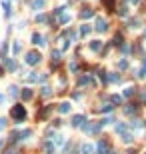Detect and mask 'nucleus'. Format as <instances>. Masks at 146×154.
Returning a JSON list of instances; mask_svg holds the SVG:
<instances>
[{
  "label": "nucleus",
  "mask_w": 146,
  "mask_h": 154,
  "mask_svg": "<svg viewBox=\"0 0 146 154\" xmlns=\"http://www.w3.org/2000/svg\"><path fill=\"white\" fill-rule=\"evenodd\" d=\"M4 64H6V68H8L10 72H14V70H16V62H14V60H10V58H8V60H4Z\"/></svg>",
  "instance_id": "423d86ee"
},
{
  "label": "nucleus",
  "mask_w": 146,
  "mask_h": 154,
  "mask_svg": "<svg viewBox=\"0 0 146 154\" xmlns=\"http://www.w3.org/2000/svg\"><path fill=\"white\" fill-rule=\"evenodd\" d=\"M104 30H108V22L104 18H98L96 20V32H104Z\"/></svg>",
  "instance_id": "7ed1b4c3"
},
{
  "label": "nucleus",
  "mask_w": 146,
  "mask_h": 154,
  "mask_svg": "<svg viewBox=\"0 0 146 154\" xmlns=\"http://www.w3.org/2000/svg\"><path fill=\"white\" fill-rule=\"evenodd\" d=\"M2 8H4V16L8 18V16L12 14V10H10V4H8V2H2Z\"/></svg>",
  "instance_id": "9d476101"
},
{
  "label": "nucleus",
  "mask_w": 146,
  "mask_h": 154,
  "mask_svg": "<svg viewBox=\"0 0 146 154\" xmlns=\"http://www.w3.org/2000/svg\"><path fill=\"white\" fill-rule=\"evenodd\" d=\"M90 48H92L94 52H98V50H100V42H98V40H92V44H90Z\"/></svg>",
  "instance_id": "2eb2a0df"
},
{
  "label": "nucleus",
  "mask_w": 146,
  "mask_h": 154,
  "mask_svg": "<svg viewBox=\"0 0 146 154\" xmlns=\"http://www.w3.org/2000/svg\"><path fill=\"white\" fill-rule=\"evenodd\" d=\"M102 112H110V110H112V104H106V106H102Z\"/></svg>",
  "instance_id": "a878e982"
},
{
  "label": "nucleus",
  "mask_w": 146,
  "mask_h": 154,
  "mask_svg": "<svg viewBox=\"0 0 146 154\" xmlns=\"http://www.w3.org/2000/svg\"><path fill=\"white\" fill-rule=\"evenodd\" d=\"M8 90H10V96H18V88L16 86H10Z\"/></svg>",
  "instance_id": "5701e85b"
},
{
  "label": "nucleus",
  "mask_w": 146,
  "mask_h": 154,
  "mask_svg": "<svg viewBox=\"0 0 146 154\" xmlns=\"http://www.w3.org/2000/svg\"><path fill=\"white\" fill-rule=\"evenodd\" d=\"M10 116L16 122H22L24 118H26V110H24V106H22V104H16V106L10 110Z\"/></svg>",
  "instance_id": "f257e3e1"
},
{
  "label": "nucleus",
  "mask_w": 146,
  "mask_h": 154,
  "mask_svg": "<svg viewBox=\"0 0 146 154\" xmlns=\"http://www.w3.org/2000/svg\"><path fill=\"white\" fill-rule=\"evenodd\" d=\"M52 60H54V62L60 60V52H58V50H52Z\"/></svg>",
  "instance_id": "a211bd4d"
},
{
  "label": "nucleus",
  "mask_w": 146,
  "mask_h": 154,
  "mask_svg": "<svg viewBox=\"0 0 146 154\" xmlns=\"http://www.w3.org/2000/svg\"><path fill=\"white\" fill-rule=\"evenodd\" d=\"M136 88H132V86H128L126 90H124V96H132V92H134Z\"/></svg>",
  "instance_id": "aec40b11"
},
{
  "label": "nucleus",
  "mask_w": 146,
  "mask_h": 154,
  "mask_svg": "<svg viewBox=\"0 0 146 154\" xmlns=\"http://www.w3.org/2000/svg\"><path fill=\"white\" fill-rule=\"evenodd\" d=\"M88 32H90V26H88V24H84V26L80 28V34H82V36H86Z\"/></svg>",
  "instance_id": "dca6fc26"
},
{
  "label": "nucleus",
  "mask_w": 146,
  "mask_h": 154,
  "mask_svg": "<svg viewBox=\"0 0 146 154\" xmlns=\"http://www.w3.org/2000/svg\"><path fill=\"white\" fill-rule=\"evenodd\" d=\"M52 110V106H46V108H42L40 112H38V118H44V116H48V112Z\"/></svg>",
  "instance_id": "ddd939ff"
},
{
  "label": "nucleus",
  "mask_w": 146,
  "mask_h": 154,
  "mask_svg": "<svg viewBox=\"0 0 146 154\" xmlns=\"http://www.w3.org/2000/svg\"><path fill=\"white\" fill-rule=\"evenodd\" d=\"M92 16H94V12L90 10V8H84V10L80 12V18H84V20H86V18H92Z\"/></svg>",
  "instance_id": "39448f33"
},
{
  "label": "nucleus",
  "mask_w": 146,
  "mask_h": 154,
  "mask_svg": "<svg viewBox=\"0 0 146 154\" xmlns=\"http://www.w3.org/2000/svg\"><path fill=\"white\" fill-rule=\"evenodd\" d=\"M80 84H92V78L90 76H82L80 78Z\"/></svg>",
  "instance_id": "f3484780"
},
{
  "label": "nucleus",
  "mask_w": 146,
  "mask_h": 154,
  "mask_svg": "<svg viewBox=\"0 0 146 154\" xmlns=\"http://www.w3.org/2000/svg\"><path fill=\"white\" fill-rule=\"evenodd\" d=\"M122 140H124V142H132V136H130V134H124Z\"/></svg>",
  "instance_id": "c85d7f7f"
},
{
  "label": "nucleus",
  "mask_w": 146,
  "mask_h": 154,
  "mask_svg": "<svg viewBox=\"0 0 146 154\" xmlns=\"http://www.w3.org/2000/svg\"><path fill=\"white\" fill-rule=\"evenodd\" d=\"M128 2H138V0H128Z\"/></svg>",
  "instance_id": "f704fd0d"
},
{
  "label": "nucleus",
  "mask_w": 146,
  "mask_h": 154,
  "mask_svg": "<svg viewBox=\"0 0 146 154\" xmlns=\"http://www.w3.org/2000/svg\"><path fill=\"white\" fill-rule=\"evenodd\" d=\"M130 128H140V122H138V120H132V122H130Z\"/></svg>",
  "instance_id": "bb28decb"
},
{
  "label": "nucleus",
  "mask_w": 146,
  "mask_h": 154,
  "mask_svg": "<svg viewBox=\"0 0 146 154\" xmlns=\"http://www.w3.org/2000/svg\"><path fill=\"white\" fill-rule=\"evenodd\" d=\"M52 154H54V152H52Z\"/></svg>",
  "instance_id": "c9c22d12"
},
{
  "label": "nucleus",
  "mask_w": 146,
  "mask_h": 154,
  "mask_svg": "<svg viewBox=\"0 0 146 154\" xmlns=\"http://www.w3.org/2000/svg\"><path fill=\"white\" fill-rule=\"evenodd\" d=\"M104 6L112 10V8H114V0H104Z\"/></svg>",
  "instance_id": "412c9836"
},
{
  "label": "nucleus",
  "mask_w": 146,
  "mask_h": 154,
  "mask_svg": "<svg viewBox=\"0 0 146 154\" xmlns=\"http://www.w3.org/2000/svg\"><path fill=\"white\" fill-rule=\"evenodd\" d=\"M44 2L46 0H34L32 2V10H40V8L44 6Z\"/></svg>",
  "instance_id": "6e6552de"
},
{
  "label": "nucleus",
  "mask_w": 146,
  "mask_h": 154,
  "mask_svg": "<svg viewBox=\"0 0 146 154\" xmlns=\"http://www.w3.org/2000/svg\"><path fill=\"white\" fill-rule=\"evenodd\" d=\"M40 62V54L38 52H28L26 54V64L28 66H34V64H38Z\"/></svg>",
  "instance_id": "f03ea898"
},
{
  "label": "nucleus",
  "mask_w": 146,
  "mask_h": 154,
  "mask_svg": "<svg viewBox=\"0 0 146 154\" xmlns=\"http://www.w3.org/2000/svg\"><path fill=\"white\" fill-rule=\"evenodd\" d=\"M4 122H6V120H4V118H0V130L4 128Z\"/></svg>",
  "instance_id": "473e14b6"
},
{
  "label": "nucleus",
  "mask_w": 146,
  "mask_h": 154,
  "mask_svg": "<svg viewBox=\"0 0 146 154\" xmlns=\"http://www.w3.org/2000/svg\"><path fill=\"white\" fill-rule=\"evenodd\" d=\"M126 130V126L124 124H116V132H124Z\"/></svg>",
  "instance_id": "cd10ccee"
},
{
  "label": "nucleus",
  "mask_w": 146,
  "mask_h": 154,
  "mask_svg": "<svg viewBox=\"0 0 146 154\" xmlns=\"http://www.w3.org/2000/svg\"><path fill=\"white\" fill-rule=\"evenodd\" d=\"M104 152H108V144L106 142H98V154H104Z\"/></svg>",
  "instance_id": "1a4fd4ad"
},
{
  "label": "nucleus",
  "mask_w": 146,
  "mask_h": 154,
  "mask_svg": "<svg viewBox=\"0 0 146 154\" xmlns=\"http://www.w3.org/2000/svg\"><path fill=\"white\" fill-rule=\"evenodd\" d=\"M22 98L24 100H30V98H32V90H30V88H24V90H22Z\"/></svg>",
  "instance_id": "9b49d317"
},
{
  "label": "nucleus",
  "mask_w": 146,
  "mask_h": 154,
  "mask_svg": "<svg viewBox=\"0 0 146 154\" xmlns=\"http://www.w3.org/2000/svg\"><path fill=\"white\" fill-rule=\"evenodd\" d=\"M82 152H84V154H90V152H92V146L84 144V146H82Z\"/></svg>",
  "instance_id": "4be33fe9"
},
{
  "label": "nucleus",
  "mask_w": 146,
  "mask_h": 154,
  "mask_svg": "<svg viewBox=\"0 0 146 154\" xmlns=\"http://www.w3.org/2000/svg\"><path fill=\"white\" fill-rule=\"evenodd\" d=\"M110 80H112V82H120V76H116V74H112V76H110Z\"/></svg>",
  "instance_id": "2f4dec72"
},
{
  "label": "nucleus",
  "mask_w": 146,
  "mask_h": 154,
  "mask_svg": "<svg viewBox=\"0 0 146 154\" xmlns=\"http://www.w3.org/2000/svg\"><path fill=\"white\" fill-rule=\"evenodd\" d=\"M68 110H70V104H68V102H62V104L58 106V112H60V114H66Z\"/></svg>",
  "instance_id": "0eeeda50"
},
{
  "label": "nucleus",
  "mask_w": 146,
  "mask_h": 154,
  "mask_svg": "<svg viewBox=\"0 0 146 154\" xmlns=\"http://www.w3.org/2000/svg\"><path fill=\"white\" fill-rule=\"evenodd\" d=\"M42 96H50V88H48V86L42 88Z\"/></svg>",
  "instance_id": "393cba45"
},
{
  "label": "nucleus",
  "mask_w": 146,
  "mask_h": 154,
  "mask_svg": "<svg viewBox=\"0 0 146 154\" xmlns=\"http://www.w3.org/2000/svg\"><path fill=\"white\" fill-rule=\"evenodd\" d=\"M118 14H120V16H126V14H128V10H126V6H122V8L118 10Z\"/></svg>",
  "instance_id": "c756f323"
},
{
  "label": "nucleus",
  "mask_w": 146,
  "mask_h": 154,
  "mask_svg": "<svg viewBox=\"0 0 146 154\" xmlns=\"http://www.w3.org/2000/svg\"><path fill=\"white\" fill-rule=\"evenodd\" d=\"M86 120L82 114H78V116H72V126H82V122Z\"/></svg>",
  "instance_id": "20e7f679"
},
{
  "label": "nucleus",
  "mask_w": 146,
  "mask_h": 154,
  "mask_svg": "<svg viewBox=\"0 0 146 154\" xmlns=\"http://www.w3.org/2000/svg\"><path fill=\"white\" fill-rule=\"evenodd\" d=\"M112 102H114V104H120V102H122V98H120L118 94H114V96H112Z\"/></svg>",
  "instance_id": "b1692460"
},
{
  "label": "nucleus",
  "mask_w": 146,
  "mask_h": 154,
  "mask_svg": "<svg viewBox=\"0 0 146 154\" xmlns=\"http://www.w3.org/2000/svg\"><path fill=\"white\" fill-rule=\"evenodd\" d=\"M58 16H60V24H66V22L70 20V14H62V12H60Z\"/></svg>",
  "instance_id": "4468645a"
},
{
  "label": "nucleus",
  "mask_w": 146,
  "mask_h": 154,
  "mask_svg": "<svg viewBox=\"0 0 146 154\" xmlns=\"http://www.w3.org/2000/svg\"><path fill=\"white\" fill-rule=\"evenodd\" d=\"M4 154H16V152H14V150H6Z\"/></svg>",
  "instance_id": "72a5a7b5"
},
{
  "label": "nucleus",
  "mask_w": 146,
  "mask_h": 154,
  "mask_svg": "<svg viewBox=\"0 0 146 154\" xmlns=\"http://www.w3.org/2000/svg\"><path fill=\"white\" fill-rule=\"evenodd\" d=\"M36 20H38V22H46V16H44V14H38Z\"/></svg>",
  "instance_id": "7c9ffc66"
},
{
  "label": "nucleus",
  "mask_w": 146,
  "mask_h": 154,
  "mask_svg": "<svg viewBox=\"0 0 146 154\" xmlns=\"http://www.w3.org/2000/svg\"><path fill=\"white\" fill-rule=\"evenodd\" d=\"M42 40H44V38H42L40 34H34V36H32V42H34V44H38V46H42V44H44Z\"/></svg>",
  "instance_id": "f8f14e48"
},
{
  "label": "nucleus",
  "mask_w": 146,
  "mask_h": 154,
  "mask_svg": "<svg viewBox=\"0 0 146 154\" xmlns=\"http://www.w3.org/2000/svg\"><path fill=\"white\" fill-rule=\"evenodd\" d=\"M12 52H14V54H18V52H20V42H14V46H12Z\"/></svg>",
  "instance_id": "6ab92c4d"
}]
</instances>
